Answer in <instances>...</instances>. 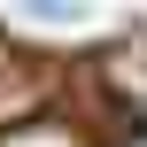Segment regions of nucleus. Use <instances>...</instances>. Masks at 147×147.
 Listing matches in <instances>:
<instances>
[{
    "label": "nucleus",
    "instance_id": "f257e3e1",
    "mask_svg": "<svg viewBox=\"0 0 147 147\" xmlns=\"http://www.w3.org/2000/svg\"><path fill=\"white\" fill-rule=\"evenodd\" d=\"M0 147H78V132H62V124H23V132H8Z\"/></svg>",
    "mask_w": 147,
    "mask_h": 147
},
{
    "label": "nucleus",
    "instance_id": "f03ea898",
    "mask_svg": "<svg viewBox=\"0 0 147 147\" xmlns=\"http://www.w3.org/2000/svg\"><path fill=\"white\" fill-rule=\"evenodd\" d=\"M132 147H147V132H140V140H132Z\"/></svg>",
    "mask_w": 147,
    "mask_h": 147
}]
</instances>
